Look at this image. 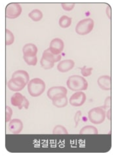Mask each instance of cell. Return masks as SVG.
Segmentation results:
<instances>
[{
	"mask_svg": "<svg viewBox=\"0 0 115 157\" xmlns=\"http://www.w3.org/2000/svg\"><path fill=\"white\" fill-rule=\"evenodd\" d=\"M29 81V76L27 72L19 70L14 72L12 78L8 82L9 89L13 92H19L23 90Z\"/></svg>",
	"mask_w": 115,
	"mask_h": 157,
	"instance_id": "obj_1",
	"label": "cell"
},
{
	"mask_svg": "<svg viewBox=\"0 0 115 157\" xmlns=\"http://www.w3.org/2000/svg\"><path fill=\"white\" fill-rule=\"evenodd\" d=\"M67 84L70 90L75 92L86 90L88 86V83L86 80L82 77L78 75L69 77Z\"/></svg>",
	"mask_w": 115,
	"mask_h": 157,
	"instance_id": "obj_2",
	"label": "cell"
},
{
	"mask_svg": "<svg viewBox=\"0 0 115 157\" xmlns=\"http://www.w3.org/2000/svg\"><path fill=\"white\" fill-rule=\"evenodd\" d=\"M46 87V84L43 80L40 78H34L31 79L28 83V91L30 96L36 97L43 93Z\"/></svg>",
	"mask_w": 115,
	"mask_h": 157,
	"instance_id": "obj_3",
	"label": "cell"
},
{
	"mask_svg": "<svg viewBox=\"0 0 115 157\" xmlns=\"http://www.w3.org/2000/svg\"><path fill=\"white\" fill-rule=\"evenodd\" d=\"M62 58L60 55H55L49 48L44 51L40 63L42 67L45 69H50L54 67L55 63L60 61Z\"/></svg>",
	"mask_w": 115,
	"mask_h": 157,
	"instance_id": "obj_4",
	"label": "cell"
},
{
	"mask_svg": "<svg viewBox=\"0 0 115 157\" xmlns=\"http://www.w3.org/2000/svg\"><path fill=\"white\" fill-rule=\"evenodd\" d=\"M103 107H97L90 110L88 114L89 121L95 124H102L105 121L106 113Z\"/></svg>",
	"mask_w": 115,
	"mask_h": 157,
	"instance_id": "obj_5",
	"label": "cell"
},
{
	"mask_svg": "<svg viewBox=\"0 0 115 157\" xmlns=\"http://www.w3.org/2000/svg\"><path fill=\"white\" fill-rule=\"evenodd\" d=\"M94 25L93 20L91 18H86L80 21L77 24L75 31L77 33L81 35H85L92 30Z\"/></svg>",
	"mask_w": 115,
	"mask_h": 157,
	"instance_id": "obj_6",
	"label": "cell"
},
{
	"mask_svg": "<svg viewBox=\"0 0 115 157\" xmlns=\"http://www.w3.org/2000/svg\"><path fill=\"white\" fill-rule=\"evenodd\" d=\"M67 90L64 86L52 87L49 89L47 95L52 101L57 100L67 97Z\"/></svg>",
	"mask_w": 115,
	"mask_h": 157,
	"instance_id": "obj_7",
	"label": "cell"
},
{
	"mask_svg": "<svg viewBox=\"0 0 115 157\" xmlns=\"http://www.w3.org/2000/svg\"><path fill=\"white\" fill-rule=\"evenodd\" d=\"M11 103L13 106L18 107L20 110L23 108L27 109L29 106V100L25 96L18 92L15 93L12 97Z\"/></svg>",
	"mask_w": 115,
	"mask_h": 157,
	"instance_id": "obj_8",
	"label": "cell"
},
{
	"mask_svg": "<svg viewBox=\"0 0 115 157\" xmlns=\"http://www.w3.org/2000/svg\"><path fill=\"white\" fill-rule=\"evenodd\" d=\"M22 12V8L19 3H10L6 7V16L9 19H14L18 18Z\"/></svg>",
	"mask_w": 115,
	"mask_h": 157,
	"instance_id": "obj_9",
	"label": "cell"
},
{
	"mask_svg": "<svg viewBox=\"0 0 115 157\" xmlns=\"http://www.w3.org/2000/svg\"><path fill=\"white\" fill-rule=\"evenodd\" d=\"M86 99V96L84 93L81 91L77 92L71 96L69 102L73 106L80 107L85 103Z\"/></svg>",
	"mask_w": 115,
	"mask_h": 157,
	"instance_id": "obj_10",
	"label": "cell"
},
{
	"mask_svg": "<svg viewBox=\"0 0 115 157\" xmlns=\"http://www.w3.org/2000/svg\"><path fill=\"white\" fill-rule=\"evenodd\" d=\"M64 47L63 41L59 38H55L50 43L49 49L53 54L58 55H60L63 51Z\"/></svg>",
	"mask_w": 115,
	"mask_h": 157,
	"instance_id": "obj_11",
	"label": "cell"
},
{
	"mask_svg": "<svg viewBox=\"0 0 115 157\" xmlns=\"http://www.w3.org/2000/svg\"><path fill=\"white\" fill-rule=\"evenodd\" d=\"M23 124L21 121L19 119H13L10 121L9 125L10 131L12 133L18 134L22 131Z\"/></svg>",
	"mask_w": 115,
	"mask_h": 157,
	"instance_id": "obj_12",
	"label": "cell"
},
{
	"mask_svg": "<svg viewBox=\"0 0 115 157\" xmlns=\"http://www.w3.org/2000/svg\"><path fill=\"white\" fill-rule=\"evenodd\" d=\"M75 63L71 60H66L59 62L57 66L58 70L61 72H68L74 67Z\"/></svg>",
	"mask_w": 115,
	"mask_h": 157,
	"instance_id": "obj_13",
	"label": "cell"
},
{
	"mask_svg": "<svg viewBox=\"0 0 115 157\" xmlns=\"http://www.w3.org/2000/svg\"><path fill=\"white\" fill-rule=\"evenodd\" d=\"M38 48L35 45L33 44H28L25 45L23 48L24 56L33 57L36 56Z\"/></svg>",
	"mask_w": 115,
	"mask_h": 157,
	"instance_id": "obj_14",
	"label": "cell"
},
{
	"mask_svg": "<svg viewBox=\"0 0 115 157\" xmlns=\"http://www.w3.org/2000/svg\"><path fill=\"white\" fill-rule=\"evenodd\" d=\"M98 83L100 88L104 90H111V78L107 75L102 76L98 80Z\"/></svg>",
	"mask_w": 115,
	"mask_h": 157,
	"instance_id": "obj_15",
	"label": "cell"
},
{
	"mask_svg": "<svg viewBox=\"0 0 115 157\" xmlns=\"http://www.w3.org/2000/svg\"><path fill=\"white\" fill-rule=\"evenodd\" d=\"M98 131L96 127L93 125H86L82 128L79 132L80 134H98Z\"/></svg>",
	"mask_w": 115,
	"mask_h": 157,
	"instance_id": "obj_16",
	"label": "cell"
},
{
	"mask_svg": "<svg viewBox=\"0 0 115 157\" xmlns=\"http://www.w3.org/2000/svg\"><path fill=\"white\" fill-rule=\"evenodd\" d=\"M29 17L34 21H40L43 17V13L40 10L36 9L31 11L29 14Z\"/></svg>",
	"mask_w": 115,
	"mask_h": 157,
	"instance_id": "obj_17",
	"label": "cell"
},
{
	"mask_svg": "<svg viewBox=\"0 0 115 157\" xmlns=\"http://www.w3.org/2000/svg\"><path fill=\"white\" fill-rule=\"evenodd\" d=\"M72 19L68 16L63 15L61 17L59 20V24L62 28H67L71 25Z\"/></svg>",
	"mask_w": 115,
	"mask_h": 157,
	"instance_id": "obj_18",
	"label": "cell"
},
{
	"mask_svg": "<svg viewBox=\"0 0 115 157\" xmlns=\"http://www.w3.org/2000/svg\"><path fill=\"white\" fill-rule=\"evenodd\" d=\"M53 105L59 108L65 107L67 105L68 101L67 97L57 100L52 101Z\"/></svg>",
	"mask_w": 115,
	"mask_h": 157,
	"instance_id": "obj_19",
	"label": "cell"
},
{
	"mask_svg": "<svg viewBox=\"0 0 115 157\" xmlns=\"http://www.w3.org/2000/svg\"><path fill=\"white\" fill-rule=\"evenodd\" d=\"M6 44L7 46L12 44L15 40L13 34L10 30L6 29Z\"/></svg>",
	"mask_w": 115,
	"mask_h": 157,
	"instance_id": "obj_20",
	"label": "cell"
},
{
	"mask_svg": "<svg viewBox=\"0 0 115 157\" xmlns=\"http://www.w3.org/2000/svg\"><path fill=\"white\" fill-rule=\"evenodd\" d=\"M53 133L54 134H68L67 129L62 125H58L56 126L53 129Z\"/></svg>",
	"mask_w": 115,
	"mask_h": 157,
	"instance_id": "obj_21",
	"label": "cell"
},
{
	"mask_svg": "<svg viewBox=\"0 0 115 157\" xmlns=\"http://www.w3.org/2000/svg\"><path fill=\"white\" fill-rule=\"evenodd\" d=\"M23 59L26 63L30 66L36 65L37 63V58L36 56L33 57H26L24 56Z\"/></svg>",
	"mask_w": 115,
	"mask_h": 157,
	"instance_id": "obj_22",
	"label": "cell"
},
{
	"mask_svg": "<svg viewBox=\"0 0 115 157\" xmlns=\"http://www.w3.org/2000/svg\"><path fill=\"white\" fill-rule=\"evenodd\" d=\"M13 113V110L11 108L8 106H6V123L11 120Z\"/></svg>",
	"mask_w": 115,
	"mask_h": 157,
	"instance_id": "obj_23",
	"label": "cell"
},
{
	"mask_svg": "<svg viewBox=\"0 0 115 157\" xmlns=\"http://www.w3.org/2000/svg\"><path fill=\"white\" fill-rule=\"evenodd\" d=\"M92 68H86V66H84L81 68L82 75L84 77H88L92 74L93 70Z\"/></svg>",
	"mask_w": 115,
	"mask_h": 157,
	"instance_id": "obj_24",
	"label": "cell"
},
{
	"mask_svg": "<svg viewBox=\"0 0 115 157\" xmlns=\"http://www.w3.org/2000/svg\"><path fill=\"white\" fill-rule=\"evenodd\" d=\"M61 6L63 9L67 11H70L75 7V3H62Z\"/></svg>",
	"mask_w": 115,
	"mask_h": 157,
	"instance_id": "obj_25",
	"label": "cell"
},
{
	"mask_svg": "<svg viewBox=\"0 0 115 157\" xmlns=\"http://www.w3.org/2000/svg\"><path fill=\"white\" fill-rule=\"evenodd\" d=\"M81 112L80 111H79L76 113L75 115V116L74 118L75 121V124L76 126H77L78 124L79 121L80 117L81 116Z\"/></svg>",
	"mask_w": 115,
	"mask_h": 157,
	"instance_id": "obj_26",
	"label": "cell"
},
{
	"mask_svg": "<svg viewBox=\"0 0 115 157\" xmlns=\"http://www.w3.org/2000/svg\"><path fill=\"white\" fill-rule=\"evenodd\" d=\"M111 104V98L110 97L107 98L105 101V104H104V106L103 107L104 109L105 108L109 107L110 106Z\"/></svg>",
	"mask_w": 115,
	"mask_h": 157,
	"instance_id": "obj_27",
	"label": "cell"
},
{
	"mask_svg": "<svg viewBox=\"0 0 115 157\" xmlns=\"http://www.w3.org/2000/svg\"><path fill=\"white\" fill-rule=\"evenodd\" d=\"M107 118L109 120H110L111 119V110L110 109L107 112Z\"/></svg>",
	"mask_w": 115,
	"mask_h": 157,
	"instance_id": "obj_28",
	"label": "cell"
}]
</instances>
